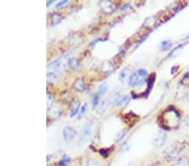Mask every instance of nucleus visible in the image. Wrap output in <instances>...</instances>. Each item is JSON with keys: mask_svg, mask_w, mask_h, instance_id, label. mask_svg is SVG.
Here are the masks:
<instances>
[{"mask_svg": "<svg viewBox=\"0 0 189 166\" xmlns=\"http://www.w3.org/2000/svg\"><path fill=\"white\" fill-rule=\"evenodd\" d=\"M130 166H131V165H130Z\"/></svg>", "mask_w": 189, "mask_h": 166, "instance_id": "31", "label": "nucleus"}, {"mask_svg": "<svg viewBox=\"0 0 189 166\" xmlns=\"http://www.w3.org/2000/svg\"><path fill=\"white\" fill-rule=\"evenodd\" d=\"M80 109H81V103H80L79 102H77V105L75 106V108H73V110H72V113H71V117H73L76 116V115L78 113V112H79Z\"/></svg>", "mask_w": 189, "mask_h": 166, "instance_id": "18", "label": "nucleus"}, {"mask_svg": "<svg viewBox=\"0 0 189 166\" xmlns=\"http://www.w3.org/2000/svg\"><path fill=\"white\" fill-rule=\"evenodd\" d=\"M54 3V0H51L50 2H48V3H47V4H46V6H47V7H49L51 3Z\"/></svg>", "mask_w": 189, "mask_h": 166, "instance_id": "30", "label": "nucleus"}, {"mask_svg": "<svg viewBox=\"0 0 189 166\" xmlns=\"http://www.w3.org/2000/svg\"><path fill=\"white\" fill-rule=\"evenodd\" d=\"M185 125L189 127V114L186 117V118H185Z\"/></svg>", "mask_w": 189, "mask_h": 166, "instance_id": "29", "label": "nucleus"}, {"mask_svg": "<svg viewBox=\"0 0 189 166\" xmlns=\"http://www.w3.org/2000/svg\"><path fill=\"white\" fill-rule=\"evenodd\" d=\"M63 17L61 16L60 14H52L50 15V24L52 26H56V25H58L59 24L61 23V21L63 20Z\"/></svg>", "mask_w": 189, "mask_h": 166, "instance_id": "9", "label": "nucleus"}, {"mask_svg": "<svg viewBox=\"0 0 189 166\" xmlns=\"http://www.w3.org/2000/svg\"><path fill=\"white\" fill-rule=\"evenodd\" d=\"M47 102L50 104L53 102V96L50 93H47Z\"/></svg>", "mask_w": 189, "mask_h": 166, "instance_id": "25", "label": "nucleus"}, {"mask_svg": "<svg viewBox=\"0 0 189 166\" xmlns=\"http://www.w3.org/2000/svg\"><path fill=\"white\" fill-rule=\"evenodd\" d=\"M65 59H66V56H64L63 57H60V58L57 59L56 60L52 61L49 63L47 65V68L50 71H55L59 72L60 71H61L64 67H65Z\"/></svg>", "mask_w": 189, "mask_h": 166, "instance_id": "3", "label": "nucleus"}, {"mask_svg": "<svg viewBox=\"0 0 189 166\" xmlns=\"http://www.w3.org/2000/svg\"><path fill=\"white\" fill-rule=\"evenodd\" d=\"M161 46H162V48L165 50H168L169 47H171V43H170V41H168V40H165V41L161 43Z\"/></svg>", "mask_w": 189, "mask_h": 166, "instance_id": "20", "label": "nucleus"}, {"mask_svg": "<svg viewBox=\"0 0 189 166\" xmlns=\"http://www.w3.org/2000/svg\"><path fill=\"white\" fill-rule=\"evenodd\" d=\"M103 68L104 72L107 73V74H108V73L110 74V73L113 72V71H114V66H113L112 63L109 62V61L104 62L103 65Z\"/></svg>", "mask_w": 189, "mask_h": 166, "instance_id": "14", "label": "nucleus"}, {"mask_svg": "<svg viewBox=\"0 0 189 166\" xmlns=\"http://www.w3.org/2000/svg\"><path fill=\"white\" fill-rule=\"evenodd\" d=\"M129 102V96L124 94H115L112 98V102L116 107H123Z\"/></svg>", "mask_w": 189, "mask_h": 166, "instance_id": "5", "label": "nucleus"}, {"mask_svg": "<svg viewBox=\"0 0 189 166\" xmlns=\"http://www.w3.org/2000/svg\"><path fill=\"white\" fill-rule=\"evenodd\" d=\"M67 0H64V1H62V2H59L56 5V7L57 8H59V7H61V6H63L64 4H66V3H67Z\"/></svg>", "mask_w": 189, "mask_h": 166, "instance_id": "26", "label": "nucleus"}, {"mask_svg": "<svg viewBox=\"0 0 189 166\" xmlns=\"http://www.w3.org/2000/svg\"><path fill=\"white\" fill-rule=\"evenodd\" d=\"M86 111H87V104H84L82 105V107H81V114L83 115L86 112Z\"/></svg>", "mask_w": 189, "mask_h": 166, "instance_id": "27", "label": "nucleus"}, {"mask_svg": "<svg viewBox=\"0 0 189 166\" xmlns=\"http://www.w3.org/2000/svg\"><path fill=\"white\" fill-rule=\"evenodd\" d=\"M121 148H122V150H123V151H128V150H130V145H129L128 142H124L123 144H122Z\"/></svg>", "mask_w": 189, "mask_h": 166, "instance_id": "22", "label": "nucleus"}, {"mask_svg": "<svg viewBox=\"0 0 189 166\" xmlns=\"http://www.w3.org/2000/svg\"><path fill=\"white\" fill-rule=\"evenodd\" d=\"M72 87L77 91L82 92V91L86 90L87 86H86V83H85L84 80L82 78H77L74 81L73 84H72Z\"/></svg>", "mask_w": 189, "mask_h": 166, "instance_id": "8", "label": "nucleus"}, {"mask_svg": "<svg viewBox=\"0 0 189 166\" xmlns=\"http://www.w3.org/2000/svg\"><path fill=\"white\" fill-rule=\"evenodd\" d=\"M70 162H71V158H68V157H66L65 156L64 158H62L61 160H60V162H59V165L61 166H66L67 165H69L70 164Z\"/></svg>", "mask_w": 189, "mask_h": 166, "instance_id": "19", "label": "nucleus"}, {"mask_svg": "<svg viewBox=\"0 0 189 166\" xmlns=\"http://www.w3.org/2000/svg\"><path fill=\"white\" fill-rule=\"evenodd\" d=\"M85 166H100V163L98 159L90 158L87 159V161L85 163Z\"/></svg>", "mask_w": 189, "mask_h": 166, "instance_id": "16", "label": "nucleus"}, {"mask_svg": "<svg viewBox=\"0 0 189 166\" xmlns=\"http://www.w3.org/2000/svg\"><path fill=\"white\" fill-rule=\"evenodd\" d=\"M66 64H67V66L70 69L75 70V71H78L82 67L81 61L76 57H71V58L68 59Z\"/></svg>", "mask_w": 189, "mask_h": 166, "instance_id": "7", "label": "nucleus"}, {"mask_svg": "<svg viewBox=\"0 0 189 166\" xmlns=\"http://www.w3.org/2000/svg\"><path fill=\"white\" fill-rule=\"evenodd\" d=\"M130 69L129 68H124L123 70H122L121 71H120V73H119V81L120 82H123L128 77H130Z\"/></svg>", "mask_w": 189, "mask_h": 166, "instance_id": "12", "label": "nucleus"}, {"mask_svg": "<svg viewBox=\"0 0 189 166\" xmlns=\"http://www.w3.org/2000/svg\"><path fill=\"white\" fill-rule=\"evenodd\" d=\"M98 105H99V97L95 96L92 100V108H95Z\"/></svg>", "mask_w": 189, "mask_h": 166, "instance_id": "21", "label": "nucleus"}, {"mask_svg": "<svg viewBox=\"0 0 189 166\" xmlns=\"http://www.w3.org/2000/svg\"><path fill=\"white\" fill-rule=\"evenodd\" d=\"M76 135H77V131L72 127L67 126L66 128H64V129L62 131V136H63V139L66 142L72 141L75 139Z\"/></svg>", "mask_w": 189, "mask_h": 166, "instance_id": "6", "label": "nucleus"}, {"mask_svg": "<svg viewBox=\"0 0 189 166\" xmlns=\"http://www.w3.org/2000/svg\"><path fill=\"white\" fill-rule=\"evenodd\" d=\"M167 139V135L166 133L162 132V131H159L156 133V135L154 136L153 139V144L157 147V148H161L165 144V143Z\"/></svg>", "mask_w": 189, "mask_h": 166, "instance_id": "4", "label": "nucleus"}, {"mask_svg": "<svg viewBox=\"0 0 189 166\" xmlns=\"http://www.w3.org/2000/svg\"><path fill=\"white\" fill-rule=\"evenodd\" d=\"M108 151H109V150H107V149H102V150H99V154H100L102 156H103H103H107L108 154Z\"/></svg>", "mask_w": 189, "mask_h": 166, "instance_id": "23", "label": "nucleus"}, {"mask_svg": "<svg viewBox=\"0 0 189 166\" xmlns=\"http://www.w3.org/2000/svg\"><path fill=\"white\" fill-rule=\"evenodd\" d=\"M92 120H87L85 122V123L83 124L82 131H81V134L79 136V144L80 145H84L86 144L92 134Z\"/></svg>", "mask_w": 189, "mask_h": 166, "instance_id": "2", "label": "nucleus"}, {"mask_svg": "<svg viewBox=\"0 0 189 166\" xmlns=\"http://www.w3.org/2000/svg\"><path fill=\"white\" fill-rule=\"evenodd\" d=\"M182 47H183V45H178L177 47H176V48H175L174 50H172V51H171V53H170V56H173L175 52H177V50H181Z\"/></svg>", "mask_w": 189, "mask_h": 166, "instance_id": "24", "label": "nucleus"}, {"mask_svg": "<svg viewBox=\"0 0 189 166\" xmlns=\"http://www.w3.org/2000/svg\"><path fill=\"white\" fill-rule=\"evenodd\" d=\"M126 133H127L126 130H121L119 133H116V135L115 136V139H114V141L115 143H119V142L121 141L124 138V136L126 135Z\"/></svg>", "mask_w": 189, "mask_h": 166, "instance_id": "15", "label": "nucleus"}, {"mask_svg": "<svg viewBox=\"0 0 189 166\" xmlns=\"http://www.w3.org/2000/svg\"><path fill=\"white\" fill-rule=\"evenodd\" d=\"M128 8H130V3H125L124 5H123L120 8V10H125V9H127Z\"/></svg>", "mask_w": 189, "mask_h": 166, "instance_id": "28", "label": "nucleus"}, {"mask_svg": "<svg viewBox=\"0 0 189 166\" xmlns=\"http://www.w3.org/2000/svg\"><path fill=\"white\" fill-rule=\"evenodd\" d=\"M108 107V102L107 100H103L100 104H99V108L97 109V112L99 113V115H102L106 110H107Z\"/></svg>", "mask_w": 189, "mask_h": 166, "instance_id": "11", "label": "nucleus"}, {"mask_svg": "<svg viewBox=\"0 0 189 166\" xmlns=\"http://www.w3.org/2000/svg\"><path fill=\"white\" fill-rule=\"evenodd\" d=\"M102 7H103V9L105 12L108 13V14L113 13L115 9L114 4H113L111 2H109V1H105V2H103V4H102Z\"/></svg>", "mask_w": 189, "mask_h": 166, "instance_id": "10", "label": "nucleus"}, {"mask_svg": "<svg viewBox=\"0 0 189 166\" xmlns=\"http://www.w3.org/2000/svg\"><path fill=\"white\" fill-rule=\"evenodd\" d=\"M59 75H60L59 72L55 71H50L47 72V78H48L49 80H52V81L57 80Z\"/></svg>", "mask_w": 189, "mask_h": 166, "instance_id": "17", "label": "nucleus"}, {"mask_svg": "<svg viewBox=\"0 0 189 166\" xmlns=\"http://www.w3.org/2000/svg\"><path fill=\"white\" fill-rule=\"evenodd\" d=\"M146 75H147V71L143 69L132 73L129 78V85L132 87H135L142 85L145 82V79Z\"/></svg>", "mask_w": 189, "mask_h": 166, "instance_id": "1", "label": "nucleus"}, {"mask_svg": "<svg viewBox=\"0 0 189 166\" xmlns=\"http://www.w3.org/2000/svg\"><path fill=\"white\" fill-rule=\"evenodd\" d=\"M108 91V86L106 82H103L98 88V93L100 96H104Z\"/></svg>", "mask_w": 189, "mask_h": 166, "instance_id": "13", "label": "nucleus"}]
</instances>
